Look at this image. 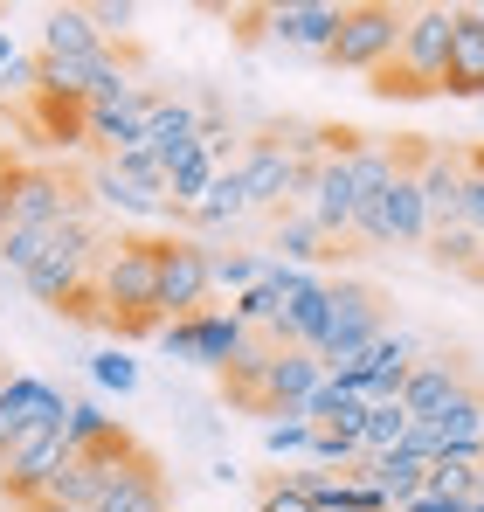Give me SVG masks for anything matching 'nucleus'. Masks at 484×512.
<instances>
[{"instance_id": "49530a36", "label": "nucleus", "mask_w": 484, "mask_h": 512, "mask_svg": "<svg viewBox=\"0 0 484 512\" xmlns=\"http://www.w3.org/2000/svg\"><path fill=\"white\" fill-rule=\"evenodd\" d=\"M7 173H14V167H7V153H0V180H7Z\"/></svg>"}, {"instance_id": "bb28decb", "label": "nucleus", "mask_w": 484, "mask_h": 512, "mask_svg": "<svg viewBox=\"0 0 484 512\" xmlns=\"http://www.w3.org/2000/svg\"><path fill=\"white\" fill-rule=\"evenodd\" d=\"M422 429L436 436V457H443V450H457V443H484V395H478V388H464L436 423H422Z\"/></svg>"}, {"instance_id": "aec40b11", "label": "nucleus", "mask_w": 484, "mask_h": 512, "mask_svg": "<svg viewBox=\"0 0 484 512\" xmlns=\"http://www.w3.org/2000/svg\"><path fill=\"white\" fill-rule=\"evenodd\" d=\"M194 146H201V104H187V97H160L153 118H146V153H160L166 173H173Z\"/></svg>"}, {"instance_id": "4c0bfd02", "label": "nucleus", "mask_w": 484, "mask_h": 512, "mask_svg": "<svg viewBox=\"0 0 484 512\" xmlns=\"http://www.w3.org/2000/svg\"><path fill=\"white\" fill-rule=\"evenodd\" d=\"M312 457H319V464H353V471L367 464L360 436H346V429H319V436H312Z\"/></svg>"}, {"instance_id": "393cba45", "label": "nucleus", "mask_w": 484, "mask_h": 512, "mask_svg": "<svg viewBox=\"0 0 484 512\" xmlns=\"http://www.w3.org/2000/svg\"><path fill=\"white\" fill-rule=\"evenodd\" d=\"M97 512H166V478H160V464L139 450L125 471H118V485L104 492V506Z\"/></svg>"}, {"instance_id": "f3484780", "label": "nucleus", "mask_w": 484, "mask_h": 512, "mask_svg": "<svg viewBox=\"0 0 484 512\" xmlns=\"http://www.w3.org/2000/svg\"><path fill=\"white\" fill-rule=\"evenodd\" d=\"M464 388H471V374H464L457 353H429V360H415V374H408V388H402L408 423H436Z\"/></svg>"}, {"instance_id": "6ab92c4d", "label": "nucleus", "mask_w": 484, "mask_h": 512, "mask_svg": "<svg viewBox=\"0 0 484 512\" xmlns=\"http://www.w3.org/2000/svg\"><path fill=\"white\" fill-rule=\"evenodd\" d=\"M90 194H97L104 208H118V215H139V222H153V215L173 208V201H166V187L139 180V173H125L118 160H97V167H90Z\"/></svg>"}, {"instance_id": "f704fd0d", "label": "nucleus", "mask_w": 484, "mask_h": 512, "mask_svg": "<svg viewBox=\"0 0 484 512\" xmlns=\"http://www.w3.org/2000/svg\"><path fill=\"white\" fill-rule=\"evenodd\" d=\"M42 250H49V229H7V236H0V263H7L14 277H28V270L42 263Z\"/></svg>"}, {"instance_id": "a878e982", "label": "nucleus", "mask_w": 484, "mask_h": 512, "mask_svg": "<svg viewBox=\"0 0 484 512\" xmlns=\"http://www.w3.org/2000/svg\"><path fill=\"white\" fill-rule=\"evenodd\" d=\"M263 256H277V263H298V270H312L319 256H339L332 243H325V229L305 215V208H284L277 215V236H270V250Z\"/></svg>"}, {"instance_id": "cd10ccee", "label": "nucleus", "mask_w": 484, "mask_h": 512, "mask_svg": "<svg viewBox=\"0 0 484 512\" xmlns=\"http://www.w3.org/2000/svg\"><path fill=\"white\" fill-rule=\"evenodd\" d=\"M242 215H256V208H249V194H242V173L222 167V173H215V187H208V201H201L187 222H194V229H236Z\"/></svg>"}, {"instance_id": "39448f33", "label": "nucleus", "mask_w": 484, "mask_h": 512, "mask_svg": "<svg viewBox=\"0 0 484 512\" xmlns=\"http://www.w3.org/2000/svg\"><path fill=\"white\" fill-rule=\"evenodd\" d=\"M381 333H388V305H381V291L339 277V284H332V333H325V346H319L325 374H360L367 346L381 340Z\"/></svg>"}, {"instance_id": "4be33fe9", "label": "nucleus", "mask_w": 484, "mask_h": 512, "mask_svg": "<svg viewBox=\"0 0 484 512\" xmlns=\"http://www.w3.org/2000/svg\"><path fill=\"white\" fill-rule=\"evenodd\" d=\"M450 97L484 104V14L457 7V42H450Z\"/></svg>"}, {"instance_id": "e433bc0d", "label": "nucleus", "mask_w": 484, "mask_h": 512, "mask_svg": "<svg viewBox=\"0 0 484 512\" xmlns=\"http://www.w3.org/2000/svg\"><path fill=\"white\" fill-rule=\"evenodd\" d=\"M229 312H236L249 333H270V326H277V291H270V284H249L242 298H229Z\"/></svg>"}, {"instance_id": "473e14b6", "label": "nucleus", "mask_w": 484, "mask_h": 512, "mask_svg": "<svg viewBox=\"0 0 484 512\" xmlns=\"http://www.w3.org/2000/svg\"><path fill=\"white\" fill-rule=\"evenodd\" d=\"M90 388H97V395H132V388H139V360H132L125 346H97V353H90Z\"/></svg>"}, {"instance_id": "c756f323", "label": "nucleus", "mask_w": 484, "mask_h": 512, "mask_svg": "<svg viewBox=\"0 0 484 512\" xmlns=\"http://www.w3.org/2000/svg\"><path fill=\"white\" fill-rule=\"evenodd\" d=\"M429 250H436V263H450V270H471V277H484V236L471 229V222L436 229V236H429Z\"/></svg>"}, {"instance_id": "72a5a7b5", "label": "nucleus", "mask_w": 484, "mask_h": 512, "mask_svg": "<svg viewBox=\"0 0 484 512\" xmlns=\"http://www.w3.org/2000/svg\"><path fill=\"white\" fill-rule=\"evenodd\" d=\"M263 270H270V256H256V250H215V291L242 298L249 284H263Z\"/></svg>"}, {"instance_id": "6e6552de", "label": "nucleus", "mask_w": 484, "mask_h": 512, "mask_svg": "<svg viewBox=\"0 0 484 512\" xmlns=\"http://www.w3.org/2000/svg\"><path fill=\"white\" fill-rule=\"evenodd\" d=\"M153 340H160V353H166V360H180V367L229 374V360H236L256 333L242 326L236 312H201V319H173V326H160Z\"/></svg>"}, {"instance_id": "7ed1b4c3", "label": "nucleus", "mask_w": 484, "mask_h": 512, "mask_svg": "<svg viewBox=\"0 0 484 512\" xmlns=\"http://www.w3.org/2000/svg\"><path fill=\"white\" fill-rule=\"evenodd\" d=\"M97 263H104V243H97V222H90V208H83V215H70L63 229H49V250H42V263H35L21 284H28L42 305L70 312V298H77V291H90Z\"/></svg>"}, {"instance_id": "dca6fc26", "label": "nucleus", "mask_w": 484, "mask_h": 512, "mask_svg": "<svg viewBox=\"0 0 484 512\" xmlns=\"http://www.w3.org/2000/svg\"><path fill=\"white\" fill-rule=\"evenodd\" d=\"M325 388V360L319 353H305V346H277V360H270V388H263V416L270 423H284V416H305V402Z\"/></svg>"}, {"instance_id": "4468645a", "label": "nucleus", "mask_w": 484, "mask_h": 512, "mask_svg": "<svg viewBox=\"0 0 484 512\" xmlns=\"http://www.w3.org/2000/svg\"><path fill=\"white\" fill-rule=\"evenodd\" d=\"M153 104H160V90H146V84L132 90V97H118V104H83V139L104 146V160H118V153H132V146H146Z\"/></svg>"}, {"instance_id": "f257e3e1", "label": "nucleus", "mask_w": 484, "mask_h": 512, "mask_svg": "<svg viewBox=\"0 0 484 512\" xmlns=\"http://www.w3.org/2000/svg\"><path fill=\"white\" fill-rule=\"evenodd\" d=\"M97 298H104V319L118 333H160V243L132 236L118 250H104L97 263Z\"/></svg>"}, {"instance_id": "c9c22d12", "label": "nucleus", "mask_w": 484, "mask_h": 512, "mask_svg": "<svg viewBox=\"0 0 484 512\" xmlns=\"http://www.w3.org/2000/svg\"><path fill=\"white\" fill-rule=\"evenodd\" d=\"M312 436L319 429L305 423V416H284V423H263V450L270 457H312Z\"/></svg>"}, {"instance_id": "1a4fd4ad", "label": "nucleus", "mask_w": 484, "mask_h": 512, "mask_svg": "<svg viewBox=\"0 0 484 512\" xmlns=\"http://www.w3.org/2000/svg\"><path fill=\"white\" fill-rule=\"evenodd\" d=\"M7 201H14L7 229H63L70 215H83V194L56 167H14L7 173Z\"/></svg>"}, {"instance_id": "c85d7f7f", "label": "nucleus", "mask_w": 484, "mask_h": 512, "mask_svg": "<svg viewBox=\"0 0 484 512\" xmlns=\"http://www.w3.org/2000/svg\"><path fill=\"white\" fill-rule=\"evenodd\" d=\"M270 360H277V346H263V340H249L229 360V402H242V409H256L263 416V388H270Z\"/></svg>"}, {"instance_id": "a211bd4d", "label": "nucleus", "mask_w": 484, "mask_h": 512, "mask_svg": "<svg viewBox=\"0 0 484 512\" xmlns=\"http://www.w3.org/2000/svg\"><path fill=\"white\" fill-rule=\"evenodd\" d=\"M325 333H332V284L325 277H312L298 298H284L277 305V326H270V346H305V353H319L325 346Z\"/></svg>"}, {"instance_id": "423d86ee", "label": "nucleus", "mask_w": 484, "mask_h": 512, "mask_svg": "<svg viewBox=\"0 0 484 512\" xmlns=\"http://www.w3.org/2000/svg\"><path fill=\"white\" fill-rule=\"evenodd\" d=\"M77 450H70V423H35L21 429L14 443H7V457H0V485H7V499L28 512L42 506V492L56 485V471L70 464Z\"/></svg>"}, {"instance_id": "5701e85b", "label": "nucleus", "mask_w": 484, "mask_h": 512, "mask_svg": "<svg viewBox=\"0 0 484 512\" xmlns=\"http://www.w3.org/2000/svg\"><path fill=\"white\" fill-rule=\"evenodd\" d=\"M42 56H111V42L97 35L90 7H49L42 14Z\"/></svg>"}, {"instance_id": "ea45409f", "label": "nucleus", "mask_w": 484, "mask_h": 512, "mask_svg": "<svg viewBox=\"0 0 484 512\" xmlns=\"http://www.w3.org/2000/svg\"><path fill=\"white\" fill-rule=\"evenodd\" d=\"M90 21H97V35L111 42V35H125V28L139 21V7H132V0H90Z\"/></svg>"}, {"instance_id": "f03ea898", "label": "nucleus", "mask_w": 484, "mask_h": 512, "mask_svg": "<svg viewBox=\"0 0 484 512\" xmlns=\"http://www.w3.org/2000/svg\"><path fill=\"white\" fill-rule=\"evenodd\" d=\"M450 42H457V7H415L402 28V56L395 70H381V97H436L450 90Z\"/></svg>"}, {"instance_id": "de8ad7c7", "label": "nucleus", "mask_w": 484, "mask_h": 512, "mask_svg": "<svg viewBox=\"0 0 484 512\" xmlns=\"http://www.w3.org/2000/svg\"><path fill=\"white\" fill-rule=\"evenodd\" d=\"M478 492H484V464H478Z\"/></svg>"}, {"instance_id": "ddd939ff", "label": "nucleus", "mask_w": 484, "mask_h": 512, "mask_svg": "<svg viewBox=\"0 0 484 512\" xmlns=\"http://www.w3.org/2000/svg\"><path fill=\"white\" fill-rule=\"evenodd\" d=\"M339 21H346L339 0H277V7L263 14L270 42H284V49H298V56H332Z\"/></svg>"}, {"instance_id": "09e8293b", "label": "nucleus", "mask_w": 484, "mask_h": 512, "mask_svg": "<svg viewBox=\"0 0 484 512\" xmlns=\"http://www.w3.org/2000/svg\"><path fill=\"white\" fill-rule=\"evenodd\" d=\"M28 512H49V506H28Z\"/></svg>"}, {"instance_id": "20e7f679", "label": "nucleus", "mask_w": 484, "mask_h": 512, "mask_svg": "<svg viewBox=\"0 0 484 512\" xmlns=\"http://www.w3.org/2000/svg\"><path fill=\"white\" fill-rule=\"evenodd\" d=\"M402 28H408L402 7L360 0V7H346L339 42H332L325 63H332V70H353V77H381V70H395V56H402Z\"/></svg>"}, {"instance_id": "c03bdc74", "label": "nucleus", "mask_w": 484, "mask_h": 512, "mask_svg": "<svg viewBox=\"0 0 484 512\" xmlns=\"http://www.w3.org/2000/svg\"><path fill=\"white\" fill-rule=\"evenodd\" d=\"M14 56H21V49H14V35H7V28H0V70H7V63H14Z\"/></svg>"}, {"instance_id": "2f4dec72", "label": "nucleus", "mask_w": 484, "mask_h": 512, "mask_svg": "<svg viewBox=\"0 0 484 512\" xmlns=\"http://www.w3.org/2000/svg\"><path fill=\"white\" fill-rule=\"evenodd\" d=\"M408 409L402 402H388V409H367V429H360V450L367 457H388V450H408Z\"/></svg>"}, {"instance_id": "f8f14e48", "label": "nucleus", "mask_w": 484, "mask_h": 512, "mask_svg": "<svg viewBox=\"0 0 484 512\" xmlns=\"http://www.w3.org/2000/svg\"><path fill=\"white\" fill-rule=\"evenodd\" d=\"M70 402H77V395H63V388L42 381V374H0V457H7V443H14L21 429L70 423Z\"/></svg>"}, {"instance_id": "79ce46f5", "label": "nucleus", "mask_w": 484, "mask_h": 512, "mask_svg": "<svg viewBox=\"0 0 484 512\" xmlns=\"http://www.w3.org/2000/svg\"><path fill=\"white\" fill-rule=\"evenodd\" d=\"M0 90H35V56H14V63L0 70Z\"/></svg>"}, {"instance_id": "9d476101", "label": "nucleus", "mask_w": 484, "mask_h": 512, "mask_svg": "<svg viewBox=\"0 0 484 512\" xmlns=\"http://www.w3.org/2000/svg\"><path fill=\"white\" fill-rule=\"evenodd\" d=\"M298 201H305V215L325 229V243L353 236V215H360V173H353V153H332L325 167L305 173Z\"/></svg>"}, {"instance_id": "0eeeda50", "label": "nucleus", "mask_w": 484, "mask_h": 512, "mask_svg": "<svg viewBox=\"0 0 484 512\" xmlns=\"http://www.w3.org/2000/svg\"><path fill=\"white\" fill-rule=\"evenodd\" d=\"M215 250L201 236H166L160 243V326L215 312Z\"/></svg>"}, {"instance_id": "2eb2a0df", "label": "nucleus", "mask_w": 484, "mask_h": 512, "mask_svg": "<svg viewBox=\"0 0 484 512\" xmlns=\"http://www.w3.org/2000/svg\"><path fill=\"white\" fill-rule=\"evenodd\" d=\"M408 167H415V180H422L429 229H450V222H464V167H471V153L422 146V153H408Z\"/></svg>"}, {"instance_id": "a19ab883", "label": "nucleus", "mask_w": 484, "mask_h": 512, "mask_svg": "<svg viewBox=\"0 0 484 512\" xmlns=\"http://www.w3.org/2000/svg\"><path fill=\"white\" fill-rule=\"evenodd\" d=\"M464 222L484 236V153H471V167H464Z\"/></svg>"}, {"instance_id": "37998d69", "label": "nucleus", "mask_w": 484, "mask_h": 512, "mask_svg": "<svg viewBox=\"0 0 484 512\" xmlns=\"http://www.w3.org/2000/svg\"><path fill=\"white\" fill-rule=\"evenodd\" d=\"M402 512H464V506H457V499H436V492H422V499H408Z\"/></svg>"}, {"instance_id": "8fccbe9b", "label": "nucleus", "mask_w": 484, "mask_h": 512, "mask_svg": "<svg viewBox=\"0 0 484 512\" xmlns=\"http://www.w3.org/2000/svg\"><path fill=\"white\" fill-rule=\"evenodd\" d=\"M478 14H484V0H478Z\"/></svg>"}, {"instance_id": "58836bf2", "label": "nucleus", "mask_w": 484, "mask_h": 512, "mask_svg": "<svg viewBox=\"0 0 484 512\" xmlns=\"http://www.w3.org/2000/svg\"><path fill=\"white\" fill-rule=\"evenodd\" d=\"M256 512H319V499H312V492H305L298 478H277V485H270V492L256 499Z\"/></svg>"}, {"instance_id": "7c9ffc66", "label": "nucleus", "mask_w": 484, "mask_h": 512, "mask_svg": "<svg viewBox=\"0 0 484 512\" xmlns=\"http://www.w3.org/2000/svg\"><path fill=\"white\" fill-rule=\"evenodd\" d=\"M111 436H125V429H118V416H104V402H97V395H77V402H70V450H97V443H111Z\"/></svg>"}, {"instance_id": "412c9836", "label": "nucleus", "mask_w": 484, "mask_h": 512, "mask_svg": "<svg viewBox=\"0 0 484 512\" xmlns=\"http://www.w3.org/2000/svg\"><path fill=\"white\" fill-rule=\"evenodd\" d=\"M346 478H367V485H381L388 512H402L408 499H422V485H429V464H422L415 450H388V457H367V464H360V471H346Z\"/></svg>"}, {"instance_id": "b1692460", "label": "nucleus", "mask_w": 484, "mask_h": 512, "mask_svg": "<svg viewBox=\"0 0 484 512\" xmlns=\"http://www.w3.org/2000/svg\"><path fill=\"white\" fill-rule=\"evenodd\" d=\"M436 229H429V201H422V180H415V167L402 160V173H395V187H388V250L395 243H429Z\"/></svg>"}, {"instance_id": "a18cd8bd", "label": "nucleus", "mask_w": 484, "mask_h": 512, "mask_svg": "<svg viewBox=\"0 0 484 512\" xmlns=\"http://www.w3.org/2000/svg\"><path fill=\"white\" fill-rule=\"evenodd\" d=\"M464 512H484V492H471V499H464Z\"/></svg>"}, {"instance_id": "9b49d317", "label": "nucleus", "mask_w": 484, "mask_h": 512, "mask_svg": "<svg viewBox=\"0 0 484 512\" xmlns=\"http://www.w3.org/2000/svg\"><path fill=\"white\" fill-rule=\"evenodd\" d=\"M236 173H242V194H249L256 215H284V208L298 201V187H305V167H298L277 139H249Z\"/></svg>"}]
</instances>
